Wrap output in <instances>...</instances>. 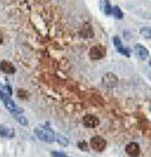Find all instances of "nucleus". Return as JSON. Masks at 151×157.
<instances>
[{
    "mask_svg": "<svg viewBox=\"0 0 151 157\" xmlns=\"http://www.w3.org/2000/svg\"><path fill=\"white\" fill-rule=\"evenodd\" d=\"M0 69H2L4 73H8V74H13L15 73V68L10 62H6V60H3L0 63Z\"/></svg>",
    "mask_w": 151,
    "mask_h": 157,
    "instance_id": "obj_11",
    "label": "nucleus"
},
{
    "mask_svg": "<svg viewBox=\"0 0 151 157\" xmlns=\"http://www.w3.org/2000/svg\"><path fill=\"white\" fill-rule=\"evenodd\" d=\"M15 135L14 129L10 126H6V124H0V136L2 137H5V138H13Z\"/></svg>",
    "mask_w": 151,
    "mask_h": 157,
    "instance_id": "obj_9",
    "label": "nucleus"
},
{
    "mask_svg": "<svg viewBox=\"0 0 151 157\" xmlns=\"http://www.w3.org/2000/svg\"><path fill=\"white\" fill-rule=\"evenodd\" d=\"M140 33H141V35H142L144 38L150 39V40H151V28H150V27H142V28L140 29Z\"/></svg>",
    "mask_w": 151,
    "mask_h": 157,
    "instance_id": "obj_15",
    "label": "nucleus"
},
{
    "mask_svg": "<svg viewBox=\"0 0 151 157\" xmlns=\"http://www.w3.org/2000/svg\"><path fill=\"white\" fill-rule=\"evenodd\" d=\"M50 155H52V157H67L66 153H63V152H52Z\"/></svg>",
    "mask_w": 151,
    "mask_h": 157,
    "instance_id": "obj_19",
    "label": "nucleus"
},
{
    "mask_svg": "<svg viewBox=\"0 0 151 157\" xmlns=\"http://www.w3.org/2000/svg\"><path fill=\"white\" fill-rule=\"evenodd\" d=\"M113 44H115V45L117 47L118 53H121L122 56H125V57L130 58V52L127 50V48H125V47L122 45V43H121V39H120L118 36H113Z\"/></svg>",
    "mask_w": 151,
    "mask_h": 157,
    "instance_id": "obj_10",
    "label": "nucleus"
},
{
    "mask_svg": "<svg viewBox=\"0 0 151 157\" xmlns=\"http://www.w3.org/2000/svg\"><path fill=\"white\" fill-rule=\"evenodd\" d=\"M14 117H15L17 122H18V123H20L21 126H28V124H29L28 120L25 118V117H23V116H20V114H14Z\"/></svg>",
    "mask_w": 151,
    "mask_h": 157,
    "instance_id": "obj_16",
    "label": "nucleus"
},
{
    "mask_svg": "<svg viewBox=\"0 0 151 157\" xmlns=\"http://www.w3.org/2000/svg\"><path fill=\"white\" fill-rule=\"evenodd\" d=\"M83 124L88 128H96L99 124V120L93 114H86L83 117Z\"/></svg>",
    "mask_w": 151,
    "mask_h": 157,
    "instance_id": "obj_7",
    "label": "nucleus"
},
{
    "mask_svg": "<svg viewBox=\"0 0 151 157\" xmlns=\"http://www.w3.org/2000/svg\"><path fill=\"white\" fill-rule=\"evenodd\" d=\"M0 98H2V102L4 103V106L6 107V109H8L10 113H13V114H20V113H23V109L17 106L15 102L10 98L9 94L0 92Z\"/></svg>",
    "mask_w": 151,
    "mask_h": 157,
    "instance_id": "obj_2",
    "label": "nucleus"
},
{
    "mask_svg": "<svg viewBox=\"0 0 151 157\" xmlns=\"http://www.w3.org/2000/svg\"><path fill=\"white\" fill-rule=\"evenodd\" d=\"M126 153L130 157H138L140 156V145L136 142H130L126 145Z\"/></svg>",
    "mask_w": 151,
    "mask_h": 157,
    "instance_id": "obj_6",
    "label": "nucleus"
},
{
    "mask_svg": "<svg viewBox=\"0 0 151 157\" xmlns=\"http://www.w3.org/2000/svg\"><path fill=\"white\" fill-rule=\"evenodd\" d=\"M78 147H79L82 151H87V143H86V142H79V143H78Z\"/></svg>",
    "mask_w": 151,
    "mask_h": 157,
    "instance_id": "obj_20",
    "label": "nucleus"
},
{
    "mask_svg": "<svg viewBox=\"0 0 151 157\" xmlns=\"http://www.w3.org/2000/svg\"><path fill=\"white\" fill-rule=\"evenodd\" d=\"M106 140L101 136H93L91 138V147L97 152H102L106 148Z\"/></svg>",
    "mask_w": 151,
    "mask_h": 157,
    "instance_id": "obj_5",
    "label": "nucleus"
},
{
    "mask_svg": "<svg viewBox=\"0 0 151 157\" xmlns=\"http://www.w3.org/2000/svg\"><path fill=\"white\" fill-rule=\"evenodd\" d=\"M88 56H90V58L92 60H99V59H102L106 56V49L102 45H93L90 49Z\"/></svg>",
    "mask_w": 151,
    "mask_h": 157,
    "instance_id": "obj_4",
    "label": "nucleus"
},
{
    "mask_svg": "<svg viewBox=\"0 0 151 157\" xmlns=\"http://www.w3.org/2000/svg\"><path fill=\"white\" fill-rule=\"evenodd\" d=\"M103 11H105V14L106 15H111V11H112V6L110 4L108 0H103Z\"/></svg>",
    "mask_w": 151,
    "mask_h": 157,
    "instance_id": "obj_17",
    "label": "nucleus"
},
{
    "mask_svg": "<svg viewBox=\"0 0 151 157\" xmlns=\"http://www.w3.org/2000/svg\"><path fill=\"white\" fill-rule=\"evenodd\" d=\"M111 14L115 17L116 19H118V20H121L122 18H123V13H122V10H121V8L120 6H113L112 8V11H111Z\"/></svg>",
    "mask_w": 151,
    "mask_h": 157,
    "instance_id": "obj_13",
    "label": "nucleus"
},
{
    "mask_svg": "<svg viewBox=\"0 0 151 157\" xmlns=\"http://www.w3.org/2000/svg\"><path fill=\"white\" fill-rule=\"evenodd\" d=\"M149 78H150V79H151V73H150V74H149Z\"/></svg>",
    "mask_w": 151,
    "mask_h": 157,
    "instance_id": "obj_22",
    "label": "nucleus"
},
{
    "mask_svg": "<svg viewBox=\"0 0 151 157\" xmlns=\"http://www.w3.org/2000/svg\"><path fill=\"white\" fill-rule=\"evenodd\" d=\"M35 136L39 138L42 142H47V143H52L56 141V135L50 128H42L38 127L34 129Z\"/></svg>",
    "mask_w": 151,
    "mask_h": 157,
    "instance_id": "obj_1",
    "label": "nucleus"
},
{
    "mask_svg": "<svg viewBox=\"0 0 151 157\" xmlns=\"http://www.w3.org/2000/svg\"><path fill=\"white\" fill-rule=\"evenodd\" d=\"M102 84L108 88V89H113L117 84H118V78L117 75H115L113 73H106L103 77H102Z\"/></svg>",
    "mask_w": 151,
    "mask_h": 157,
    "instance_id": "obj_3",
    "label": "nucleus"
},
{
    "mask_svg": "<svg viewBox=\"0 0 151 157\" xmlns=\"http://www.w3.org/2000/svg\"><path fill=\"white\" fill-rule=\"evenodd\" d=\"M135 53H136V57L138 59H141V60H145L149 57V50L142 44H136L135 45Z\"/></svg>",
    "mask_w": 151,
    "mask_h": 157,
    "instance_id": "obj_8",
    "label": "nucleus"
},
{
    "mask_svg": "<svg viewBox=\"0 0 151 157\" xmlns=\"http://www.w3.org/2000/svg\"><path fill=\"white\" fill-rule=\"evenodd\" d=\"M56 140H57V142L59 143L60 146H68V145H69L68 138L64 137V136H62V135H57V136H56Z\"/></svg>",
    "mask_w": 151,
    "mask_h": 157,
    "instance_id": "obj_14",
    "label": "nucleus"
},
{
    "mask_svg": "<svg viewBox=\"0 0 151 157\" xmlns=\"http://www.w3.org/2000/svg\"><path fill=\"white\" fill-rule=\"evenodd\" d=\"M0 92L6 93V94H9V96H11V94H13L11 88H10L9 86H3V84H0Z\"/></svg>",
    "mask_w": 151,
    "mask_h": 157,
    "instance_id": "obj_18",
    "label": "nucleus"
},
{
    "mask_svg": "<svg viewBox=\"0 0 151 157\" xmlns=\"http://www.w3.org/2000/svg\"><path fill=\"white\" fill-rule=\"evenodd\" d=\"M81 35L82 36H86V38H91L93 35V29L91 27V24L86 23L83 27H82V30H81Z\"/></svg>",
    "mask_w": 151,
    "mask_h": 157,
    "instance_id": "obj_12",
    "label": "nucleus"
},
{
    "mask_svg": "<svg viewBox=\"0 0 151 157\" xmlns=\"http://www.w3.org/2000/svg\"><path fill=\"white\" fill-rule=\"evenodd\" d=\"M149 63H150V65H151V57H150V59H149Z\"/></svg>",
    "mask_w": 151,
    "mask_h": 157,
    "instance_id": "obj_21",
    "label": "nucleus"
}]
</instances>
